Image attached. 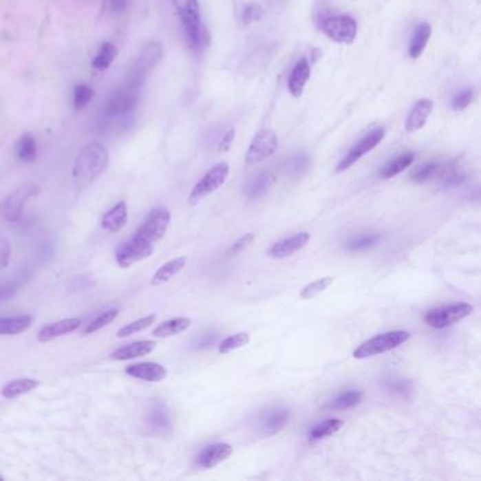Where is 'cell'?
I'll list each match as a JSON object with an SVG mask.
<instances>
[{"mask_svg": "<svg viewBox=\"0 0 481 481\" xmlns=\"http://www.w3.org/2000/svg\"><path fill=\"white\" fill-rule=\"evenodd\" d=\"M310 76V65L306 58H301L294 67L290 79H288V91L294 98H301L303 89Z\"/></svg>", "mask_w": 481, "mask_h": 481, "instance_id": "19", "label": "cell"}, {"mask_svg": "<svg viewBox=\"0 0 481 481\" xmlns=\"http://www.w3.org/2000/svg\"><path fill=\"white\" fill-rule=\"evenodd\" d=\"M156 319H157L156 315H149V317H145V318H140V319H137V321H134L131 323H127L126 326L120 328L116 334H118L119 339H125L127 336H131L134 333H138L141 330L150 328L156 322Z\"/></svg>", "mask_w": 481, "mask_h": 481, "instance_id": "35", "label": "cell"}, {"mask_svg": "<svg viewBox=\"0 0 481 481\" xmlns=\"http://www.w3.org/2000/svg\"><path fill=\"white\" fill-rule=\"evenodd\" d=\"M264 17V9L259 3H248L243 9L242 13V21L243 24L248 25L254 21H260Z\"/></svg>", "mask_w": 481, "mask_h": 481, "instance_id": "41", "label": "cell"}, {"mask_svg": "<svg viewBox=\"0 0 481 481\" xmlns=\"http://www.w3.org/2000/svg\"><path fill=\"white\" fill-rule=\"evenodd\" d=\"M186 257H178L174 259L171 261L165 263L164 266H161L157 272L153 275L151 278V284L153 286H161L168 282L173 277H175L178 272H181L184 270V267L186 266Z\"/></svg>", "mask_w": 481, "mask_h": 481, "instance_id": "25", "label": "cell"}, {"mask_svg": "<svg viewBox=\"0 0 481 481\" xmlns=\"http://www.w3.org/2000/svg\"><path fill=\"white\" fill-rule=\"evenodd\" d=\"M120 310L119 309H109V310H105V312H102L100 315H98L91 323H88V326L85 328V333L87 334H91V333H95L98 330H100L102 328L107 326L109 323H111L113 321H115L118 318Z\"/></svg>", "mask_w": 481, "mask_h": 481, "instance_id": "37", "label": "cell"}, {"mask_svg": "<svg viewBox=\"0 0 481 481\" xmlns=\"http://www.w3.org/2000/svg\"><path fill=\"white\" fill-rule=\"evenodd\" d=\"M137 89L125 88L122 91H118L113 94L110 99L106 102L105 113L107 116H120L125 113H129L137 103Z\"/></svg>", "mask_w": 481, "mask_h": 481, "instance_id": "13", "label": "cell"}, {"mask_svg": "<svg viewBox=\"0 0 481 481\" xmlns=\"http://www.w3.org/2000/svg\"><path fill=\"white\" fill-rule=\"evenodd\" d=\"M474 98V91L471 88H464L462 91H459L453 99H451V107L453 110H463L467 106H470V103L473 102Z\"/></svg>", "mask_w": 481, "mask_h": 481, "instance_id": "42", "label": "cell"}, {"mask_svg": "<svg viewBox=\"0 0 481 481\" xmlns=\"http://www.w3.org/2000/svg\"><path fill=\"white\" fill-rule=\"evenodd\" d=\"M415 161V154L411 151H407L404 154H400L398 157H395L394 160H391L383 169H381V178L383 180H389L395 175H398L400 173H403L404 169H407L408 167H411Z\"/></svg>", "mask_w": 481, "mask_h": 481, "instance_id": "28", "label": "cell"}, {"mask_svg": "<svg viewBox=\"0 0 481 481\" xmlns=\"http://www.w3.org/2000/svg\"><path fill=\"white\" fill-rule=\"evenodd\" d=\"M361 400H363V392L361 391L349 389V391L342 392L341 395H337V398L330 404V408L336 409V411L349 409V408H353L357 404H360Z\"/></svg>", "mask_w": 481, "mask_h": 481, "instance_id": "32", "label": "cell"}, {"mask_svg": "<svg viewBox=\"0 0 481 481\" xmlns=\"http://www.w3.org/2000/svg\"><path fill=\"white\" fill-rule=\"evenodd\" d=\"M271 184H272V177L268 173H263L250 182V185L247 188V195L250 197L261 196L263 193L267 192V189L270 188Z\"/></svg>", "mask_w": 481, "mask_h": 481, "instance_id": "39", "label": "cell"}, {"mask_svg": "<svg viewBox=\"0 0 481 481\" xmlns=\"http://www.w3.org/2000/svg\"><path fill=\"white\" fill-rule=\"evenodd\" d=\"M0 480H3V475H2V474H0Z\"/></svg>", "mask_w": 481, "mask_h": 481, "instance_id": "48", "label": "cell"}, {"mask_svg": "<svg viewBox=\"0 0 481 481\" xmlns=\"http://www.w3.org/2000/svg\"><path fill=\"white\" fill-rule=\"evenodd\" d=\"M162 58V45L158 41L149 43L140 52L134 65L127 75L126 87L131 89H140L143 87L147 75L160 64Z\"/></svg>", "mask_w": 481, "mask_h": 481, "instance_id": "2", "label": "cell"}, {"mask_svg": "<svg viewBox=\"0 0 481 481\" xmlns=\"http://www.w3.org/2000/svg\"><path fill=\"white\" fill-rule=\"evenodd\" d=\"M39 192L40 188L33 182H27L19 186L6 197V200L0 202V215L9 222H16L21 216L23 208L27 204V201L39 195Z\"/></svg>", "mask_w": 481, "mask_h": 481, "instance_id": "10", "label": "cell"}, {"mask_svg": "<svg viewBox=\"0 0 481 481\" xmlns=\"http://www.w3.org/2000/svg\"><path fill=\"white\" fill-rule=\"evenodd\" d=\"M408 339H409V333L407 330H392V332L381 333L369 339V341L363 342L360 346H357V349L353 352V356L354 359H359V360L378 356L403 346Z\"/></svg>", "mask_w": 481, "mask_h": 481, "instance_id": "4", "label": "cell"}, {"mask_svg": "<svg viewBox=\"0 0 481 481\" xmlns=\"http://www.w3.org/2000/svg\"><path fill=\"white\" fill-rule=\"evenodd\" d=\"M16 157L20 160V161H24V162H30L36 158L37 156V145H36V140L32 134H23L20 137V140L16 143Z\"/></svg>", "mask_w": 481, "mask_h": 481, "instance_id": "30", "label": "cell"}, {"mask_svg": "<svg viewBox=\"0 0 481 481\" xmlns=\"http://www.w3.org/2000/svg\"><path fill=\"white\" fill-rule=\"evenodd\" d=\"M474 308L470 303L460 302V303H451L442 308L431 309L425 315V322L431 328L435 329H445L447 326L455 325L464 318L470 317L473 314Z\"/></svg>", "mask_w": 481, "mask_h": 481, "instance_id": "6", "label": "cell"}, {"mask_svg": "<svg viewBox=\"0 0 481 481\" xmlns=\"http://www.w3.org/2000/svg\"><path fill=\"white\" fill-rule=\"evenodd\" d=\"M380 236L378 235H369V236H360L349 243V250L352 251H359V250H365L369 247H373L378 242Z\"/></svg>", "mask_w": 481, "mask_h": 481, "instance_id": "43", "label": "cell"}, {"mask_svg": "<svg viewBox=\"0 0 481 481\" xmlns=\"http://www.w3.org/2000/svg\"><path fill=\"white\" fill-rule=\"evenodd\" d=\"M434 110V100L432 99H420L416 102V105L409 111L408 119L405 122V129L409 133H414L416 130H420L427 125L431 113Z\"/></svg>", "mask_w": 481, "mask_h": 481, "instance_id": "18", "label": "cell"}, {"mask_svg": "<svg viewBox=\"0 0 481 481\" xmlns=\"http://www.w3.org/2000/svg\"><path fill=\"white\" fill-rule=\"evenodd\" d=\"M173 5L181 19L184 32L191 48H200L202 45V24L201 10L197 0H173Z\"/></svg>", "mask_w": 481, "mask_h": 481, "instance_id": "3", "label": "cell"}, {"mask_svg": "<svg viewBox=\"0 0 481 481\" xmlns=\"http://www.w3.org/2000/svg\"><path fill=\"white\" fill-rule=\"evenodd\" d=\"M149 425L154 432H167L169 429V418L167 414V409L161 405H153L149 414Z\"/></svg>", "mask_w": 481, "mask_h": 481, "instance_id": "31", "label": "cell"}, {"mask_svg": "<svg viewBox=\"0 0 481 481\" xmlns=\"http://www.w3.org/2000/svg\"><path fill=\"white\" fill-rule=\"evenodd\" d=\"M82 321L79 318H70V319H63L58 322H54L50 325H45L40 329L37 337L41 343H47L54 341V339L64 336L67 333L75 332L76 329H79Z\"/></svg>", "mask_w": 481, "mask_h": 481, "instance_id": "17", "label": "cell"}, {"mask_svg": "<svg viewBox=\"0 0 481 481\" xmlns=\"http://www.w3.org/2000/svg\"><path fill=\"white\" fill-rule=\"evenodd\" d=\"M442 171V165L439 162H428V164H423L420 165L415 173H412L411 178L415 181V182H425V181H429L435 177H438Z\"/></svg>", "mask_w": 481, "mask_h": 481, "instance_id": "38", "label": "cell"}, {"mask_svg": "<svg viewBox=\"0 0 481 481\" xmlns=\"http://www.w3.org/2000/svg\"><path fill=\"white\" fill-rule=\"evenodd\" d=\"M278 147V137L275 131L270 129H263L253 137L250 147L246 154L247 164H257L270 158Z\"/></svg>", "mask_w": 481, "mask_h": 481, "instance_id": "12", "label": "cell"}, {"mask_svg": "<svg viewBox=\"0 0 481 481\" xmlns=\"http://www.w3.org/2000/svg\"><path fill=\"white\" fill-rule=\"evenodd\" d=\"M169 223H171V213L165 206H157L149 213L134 235L154 244L164 237L169 228Z\"/></svg>", "mask_w": 481, "mask_h": 481, "instance_id": "7", "label": "cell"}, {"mask_svg": "<svg viewBox=\"0 0 481 481\" xmlns=\"http://www.w3.org/2000/svg\"><path fill=\"white\" fill-rule=\"evenodd\" d=\"M92 98H94V89L91 87H88V85L85 83L76 85L74 89V107L76 110L83 109L91 102Z\"/></svg>", "mask_w": 481, "mask_h": 481, "instance_id": "40", "label": "cell"}, {"mask_svg": "<svg viewBox=\"0 0 481 481\" xmlns=\"http://www.w3.org/2000/svg\"><path fill=\"white\" fill-rule=\"evenodd\" d=\"M233 453V447L229 443H215L205 447L197 456V466L202 469H212L224 462Z\"/></svg>", "mask_w": 481, "mask_h": 481, "instance_id": "16", "label": "cell"}, {"mask_svg": "<svg viewBox=\"0 0 481 481\" xmlns=\"http://www.w3.org/2000/svg\"><path fill=\"white\" fill-rule=\"evenodd\" d=\"M107 164L109 153L102 145L91 143L85 146L75 160L72 171L74 180L81 186L89 185L103 174Z\"/></svg>", "mask_w": 481, "mask_h": 481, "instance_id": "1", "label": "cell"}, {"mask_svg": "<svg viewBox=\"0 0 481 481\" xmlns=\"http://www.w3.org/2000/svg\"><path fill=\"white\" fill-rule=\"evenodd\" d=\"M126 374L137 380H143L149 383H160L167 377V369L158 363L143 361V363H136L126 367Z\"/></svg>", "mask_w": 481, "mask_h": 481, "instance_id": "15", "label": "cell"}, {"mask_svg": "<svg viewBox=\"0 0 481 481\" xmlns=\"http://www.w3.org/2000/svg\"><path fill=\"white\" fill-rule=\"evenodd\" d=\"M385 137V129L384 127H376L369 134H365L363 138H360L357 143L349 150V153L343 157V160L339 162L336 171L343 173L349 169L352 165H354L360 158H363L367 153L373 151Z\"/></svg>", "mask_w": 481, "mask_h": 481, "instance_id": "11", "label": "cell"}, {"mask_svg": "<svg viewBox=\"0 0 481 481\" xmlns=\"http://www.w3.org/2000/svg\"><path fill=\"white\" fill-rule=\"evenodd\" d=\"M229 164L228 162H219L215 167H212L209 171L196 182V185L192 188L188 202L189 205H196L200 204L204 197L219 189L226 180L229 177Z\"/></svg>", "mask_w": 481, "mask_h": 481, "instance_id": "5", "label": "cell"}, {"mask_svg": "<svg viewBox=\"0 0 481 481\" xmlns=\"http://www.w3.org/2000/svg\"><path fill=\"white\" fill-rule=\"evenodd\" d=\"M309 239H310V236L306 232L297 233L288 239H284V240L272 244L271 248L268 250V256L271 259H277V260L291 257L292 254L298 253L299 250H302L306 246Z\"/></svg>", "mask_w": 481, "mask_h": 481, "instance_id": "14", "label": "cell"}, {"mask_svg": "<svg viewBox=\"0 0 481 481\" xmlns=\"http://www.w3.org/2000/svg\"><path fill=\"white\" fill-rule=\"evenodd\" d=\"M127 219H129L127 205L126 202L122 201L106 212V215L102 219V228L109 233H118L125 228Z\"/></svg>", "mask_w": 481, "mask_h": 481, "instance_id": "21", "label": "cell"}, {"mask_svg": "<svg viewBox=\"0 0 481 481\" xmlns=\"http://www.w3.org/2000/svg\"><path fill=\"white\" fill-rule=\"evenodd\" d=\"M236 137V129H229L222 137V141L219 143V151H229L233 141Z\"/></svg>", "mask_w": 481, "mask_h": 481, "instance_id": "46", "label": "cell"}, {"mask_svg": "<svg viewBox=\"0 0 481 481\" xmlns=\"http://www.w3.org/2000/svg\"><path fill=\"white\" fill-rule=\"evenodd\" d=\"M322 32L334 43L353 44L357 36V23L350 16H329L322 21Z\"/></svg>", "mask_w": 481, "mask_h": 481, "instance_id": "9", "label": "cell"}, {"mask_svg": "<svg viewBox=\"0 0 481 481\" xmlns=\"http://www.w3.org/2000/svg\"><path fill=\"white\" fill-rule=\"evenodd\" d=\"M333 281H334L333 277H325V278H319L314 282H310V284L303 287V290H301V298L310 299V298L319 295L321 292L326 291L333 284Z\"/></svg>", "mask_w": 481, "mask_h": 481, "instance_id": "36", "label": "cell"}, {"mask_svg": "<svg viewBox=\"0 0 481 481\" xmlns=\"http://www.w3.org/2000/svg\"><path fill=\"white\" fill-rule=\"evenodd\" d=\"M32 323H33V318L30 315L0 318V334H5V336L19 334L30 328Z\"/></svg>", "mask_w": 481, "mask_h": 481, "instance_id": "26", "label": "cell"}, {"mask_svg": "<svg viewBox=\"0 0 481 481\" xmlns=\"http://www.w3.org/2000/svg\"><path fill=\"white\" fill-rule=\"evenodd\" d=\"M157 343L154 341H138V342H133L130 345H126L120 349H118L116 352L111 353V359L113 360H119V361H126V360H133L137 357H143L150 354L154 349H156Z\"/></svg>", "mask_w": 481, "mask_h": 481, "instance_id": "20", "label": "cell"}, {"mask_svg": "<svg viewBox=\"0 0 481 481\" xmlns=\"http://www.w3.org/2000/svg\"><path fill=\"white\" fill-rule=\"evenodd\" d=\"M191 319L188 318H174L165 321L162 323H160L154 330H153V336L154 337H169V336H175L178 333L185 332L189 326H191Z\"/></svg>", "mask_w": 481, "mask_h": 481, "instance_id": "29", "label": "cell"}, {"mask_svg": "<svg viewBox=\"0 0 481 481\" xmlns=\"http://www.w3.org/2000/svg\"><path fill=\"white\" fill-rule=\"evenodd\" d=\"M153 251H154L153 243H149L134 235L133 237H130L127 242H123L116 248L115 259L122 268H129L141 260L149 259L153 254Z\"/></svg>", "mask_w": 481, "mask_h": 481, "instance_id": "8", "label": "cell"}, {"mask_svg": "<svg viewBox=\"0 0 481 481\" xmlns=\"http://www.w3.org/2000/svg\"><path fill=\"white\" fill-rule=\"evenodd\" d=\"M343 425H345V422L339 418L326 419V420L318 423L315 428L309 431V442H318V440H322L325 438H329L333 434L341 431L343 428Z\"/></svg>", "mask_w": 481, "mask_h": 481, "instance_id": "27", "label": "cell"}, {"mask_svg": "<svg viewBox=\"0 0 481 481\" xmlns=\"http://www.w3.org/2000/svg\"><path fill=\"white\" fill-rule=\"evenodd\" d=\"M432 36V27L429 23H420L411 37L409 45H408V54L411 58H419L422 52L425 51L429 40Z\"/></svg>", "mask_w": 481, "mask_h": 481, "instance_id": "23", "label": "cell"}, {"mask_svg": "<svg viewBox=\"0 0 481 481\" xmlns=\"http://www.w3.org/2000/svg\"><path fill=\"white\" fill-rule=\"evenodd\" d=\"M254 240V233H247L246 236H243V237H240L235 244H233V247L231 248V256H237V254L239 253H242L244 248H247L250 244H251V242Z\"/></svg>", "mask_w": 481, "mask_h": 481, "instance_id": "45", "label": "cell"}, {"mask_svg": "<svg viewBox=\"0 0 481 481\" xmlns=\"http://www.w3.org/2000/svg\"><path fill=\"white\" fill-rule=\"evenodd\" d=\"M290 412L284 408H274L266 412L260 420V428L264 435H275L287 425Z\"/></svg>", "mask_w": 481, "mask_h": 481, "instance_id": "22", "label": "cell"}, {"mask_svg": "<svg viewBox=\"0 0 481 481\" xmlns=\"http://www.w3.org/2000/svg\"><path fill=\"white\" fill-rule=\"evenodd\" d=\"M126 5H127V0H111V9L115 12L125 10Z\"/></svg>", "mask_w": 481, "mask_h": 481, "instance_id": "47", "label": "cell"}, {"mask_svg": "<svg viewBox=\"0 0 481 481\" xmlns=\"http://www.w3.org/2000/svg\"><path fill=\"white\" fill-rule=\"evenodd\" d=\"M248 342H250L248 333H246V332L236 333L233 336L226 337L224 341H222V343L219 345V353H222V354L231 353L233 350H237V349H242V348L247 346Z\"/></svg>", "mask_w": 481, "mask_h": 481, "instance_id": "34", "label": "cell"}, {"mask_svg": "<svg viewBox=\"0 0 481 481\" xmlns=\"http://www.w3.org/2000/svg\"><path fill=\"white\" fill-rule=\"evenodd\" d=\"M40 383L34 378H17L13 381H9L2 388V395L8 400H14L32 392L34 388H37Z\"/></svg>", "mask_w": 481, "mask_h": 481, "instance_id": "24", "label": "cell"}, {"mask_svg": "<svg viewBox=\"0 0 481 481\" xmlns=\"http://www.w3.org/2000/svg\"><path fill=\"white\" fill-rule=\"evenodd\" d=\"M12 257V246L8 239L0 236V270L9 266Z\"/></svg>", "mask_w": 481, "mask_h": 481, "instance_id": "44", "label": "cell"}, {"mask_svg": "<svg viewBox=\"0 0 481 481\" xmlns=\"http://www.w3.org/2000/svg\"><path fill=\"white\" fill-rule=\"evenodd\" d=\"M115 56H116V47L110 43H103L98 54L95 55L92 65L95 70H99V71L107 70L113 63V60H115Z\"/></svg>", "mask_w": 481, "mask_h": 481, "instance_id": "33", "label": "cell"}]
</instances>
